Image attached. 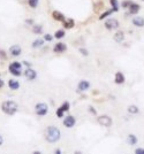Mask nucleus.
I'll list each match as a JSON object with an SVG mask.
<instances>
[{
	"mask_svg": "<svg viewBox=\"0 0 144 154\" xmlns=\"http://www.w3.org/2000/svg\"><path fill=\"white\" fill-rule=\"evenodd\" d=\"M61 138V131L59 130V128L54 127V125H50L47 127V129L45 130V139L46 142L54 144V143H58Z\"/></svg>",
	"mask_w": 144,
	"mask_h": 154,
	"instance_id": "f257e3e1",
	"label": "nucleus"
},
{
	"mask_svg": "<svg viewBox=\"0 0 144 154\" xmlns=\"http://www.w3.org/2000/svg\"><path fill=\"white\" fill-rule=\"evenodd\" d=\"M2 113L6 114V115H9V116H13L14 114L17 112L19 109V105L17 103H15L14 100H5L4 103H1L0 106Z\"/></svg>",
	"mask_w": 144,
	"mask_h": 154,
	"instance_id": "f03ea898",
	"label": "nucleus"
},
{
	"mask_svg": "<svg viewBox=\"0 0 144 154\" xmlns=\"http://www.w3.org/2000/svg\"><path fill=\"white\" fill-rule=\"evenodd\" d=\"M8 72L15 76V77H20L22 75V62L19 61H13L9 63L8 66Z\"/></svg>",
	"mask_w": 144,
	"mask_h": 154,
	"instance_id": "7ed1b4c3",
	"label": "nucleus"
},
{
	"mask_svg": "<svg viewBox=\"0 0 144 154\" xmlns=\"http://www.w3.org/2000/svg\"><path fill=\"white\" fill-rule=\"evenodd\" d=\"M104 25H105V28H106L107 30L113 31V30H116L120 24H119V21L116 20V19L107 17V19L105 20V22H104Z\"/></svg>",
	"mask_w": 144,
	"mask_h": 154,
	"instance_id": "20e7f679",
	"label": "nucleus"
},
{
	"mask_svg": "<svg viewBox=\"0 0 144 154\" xmlns=\"http://www.w3.org/2000/svg\"><path fill=\"white\" fill-rule=\"evenodd\" d=\"M35 113L38 116H45L49 113V106L45 103H38L35 105Z\"/></svg>",
	"mask_w": 144,
	"mask_h": 154,
	"instance_id": "39448f33",
	"label": "nucleus"
},
{
	"mask_svg": "<svg viewBox=\"0 0 144 154\" xmlns=\"http://www.w3.org/2000/svg\"><path fill=\"white\" fill-rule=\"evenodd\" d=\"M97 122H98V124H100L102 127L110 128L112 125V123H113V120L108 115H100V116L97 117Z\"/></svg>",
	"mask_w": 144,
	"mask_h": 154,
	"instance_id": "423d86ee",
	"label": "nucleus"
},
{
	"mask_svg": "<svg viewBox=\"0 0 144 154\" xmlns=\"http://www.w3.org/2000/svg\"><path fill=\"white\" fill-rule=\"evenodd\" d=\"M8 54L13 58H17L22 54V47H21L19 44H14L12 45L8 50Z\"/></svg>",
	"mask_w": 144,
	"mask_h": 154,
	"instance_id": "0eeeda50",
	"label": "nucleus"
},
{
	"mask_svg": "<svg viewBox=\"0 0 144 154\" xmlns=\"http://www.w3.org/2000/svg\"><path fill=\"white\" fill-rule=\"evenodd\" d=\"M62 123L67 129H72L73 127H75V124H76V119L73 115H67V116H65Z\"/></svg>",
	"mask_w": 144,
	"mask_h": 154,
	"instance_id": "6e6552de",
	"label": "nucleus"
},
{
	"mask_svg": "<svg viewBox=\"0 0 144 154\" xmlns=\"http://www.w3.org/2000/svg\"><path fill=\"white\" fill-rule=\"evenodd\" d=\"M23 75H24V77H25L28 81H33V80L37 77V72H36L35 69H32L31 67H29V68H27V69L23 72Z\"/></svg>",
	"mask_w": 144,
	"mask_h": 154,
	"instance_id": "1a4fd4ad",
	"label": "nucleus"
},
{
	"mask_svg": "<svg viewBox=\"0 0 144 154\" xmlns=\"http://www.w3.org/2000/svg\"><path fill=\"white\" fill-rule=\"evenodd\" d=\"M89 89H90V83L88 82L87 80H82L77 84V91L79 92H85Z\"/></svg>",
	"mask_w": 144,
	"mask_h": 154,
	"instance_id": "9d476101",
	"label": "nucleus"
},
{
	"mask_svg": "<svg viewBox=\"0 0 144 154\" xmlns=\"http://www.w3.org/2000/svg\"><path fill=\"white\" fill-rule=\"evenodd\" d=\"M7 85H8V87H9L12 91H17L21 86L20 82L16 81L15 78H9L8 82H7Z\"/></svg>",
	"mask_w": 144,
	"mask_h": 154,
	"instance_id": "9b49d317",
	"label": "nucleus"
},
{
	"mask_svg": "<svg viewBox=\"0 0 144 154\" xmlns=\"http://www.w3.org/2000/svg\"><path fill=\"white\" fill-rule=\"evenodd\" d=\"M65 51H67V45L65 43H62V41L57 43L54 45V47H53V52L54 53H63Z\"/></svg>",
	"mask_w": 144,
	"mask_h": 154,
	"instance_id": "f8f14e48",
	"label": "nucleus"
},
{
	"mask_svg": "<svg viewBox=\"0 0 144 154\" xmlns=\"http://www.w3.org/2000/svg\"><path fill=\"white\" fill-rule=\"evenodd\" d=\"M124 81H126V77H124V75L122 72H115V75H114V83H115V84H118V85L124 84Z\"/></svg>",
	"mask_w": 144,
	"mask_h": 154,
	"instance_id": "ddd939ff",
	"label": "nucleus"
},
{
	"mask_svg": "<svg viewBox=\"0 0 144 154\" xmlns=\"http://www.w3.org/2000/svg\"><path fill=\"white\" fill-rule=\"evenodd\" d=\"M52 19L54 21H57V22H62L66 17H65V15L62 14L61 12H59V10H53V12H52Z\"/></svg>",
	"mask_w": 144,
	"mask_h": 154,
	"instance_id": "4468645a",
	"label": "nucleus"
},
{
	"mask_svg": "<svg viewBox=\"0 0 144 154\" xmlns=\"http://www.w3.org/2000/svg\"><path fill=\"white\" fill-rule=\"evenodd\" d=\"M133 25L137 27V28H143L144 27V17L142 16H135L134 19L132 20Z\"/></svg>",
	"mask_w": 144,
	"mask_h": 154,
	"instance_id": "2eb2a0df",
	"label": "nucleus"
},
{
	"mask_svg": "<svg viewBox=\"0 0 144 154\" xmlns=\"http://www.w3.org/2000/svg\"><path fill=\"white\" fill-rule=\"evenodd\" d=\"M128 10H129V14H132V15H136V14H138V12L141 10V6H140L138 4L132 2L130 6L128 7Z\"/></svg>",
	"mask_w": 144,
	"mask_h": 154,
	"instance_id": "dca6fc26",
	"label": "nucleus"
},
{
	"mask_svg": "<svg viewBox=\"0 0 144 154\" xmlns=\"http://www.w3.org/2000/svg\"><path fill=\"white\" fill-rule=\"evenodd\" d=\"M62 27L65 29H72V28L75 27V21L73 19H65L62 21Z\"/></svg>",
	"mask_w": 144,
	"mask_h": 154,
	"instance_id": "f3484780",
	"label": "nucleus"
},
{
	"mask_svg": "<svg viewBox=\"0 0 144 154\" xmlns=\"http://www.w3.org/2000/svg\"><path fill=\"white\" fill-rule=\"evenodd\" d=\"M114 40H115V43H122V41L124 40V32L122 30H119L116 31L115 33H114Z\"/></svg>",
	"mask_w": 144,
	"mask_h": 154,
	"instance_id": "a211bd4d",
	"label": "nucleus"
},
{
	"mask_svg": "<svg viewBox=\"0 0 144 154\" xmlns=\"http://www.w3.org/2000/svg\"><path fill=\"white\" fill-rule=\"evenodd\" d=\"M44 43H45L44 39H41V38H37V39H35V40L32 41L31 47H32V48H41V47H43Z\"/></svg>",
	"mask_w": 144,
	"mask_h": 154,
	"instance_id": "6ab92c4d",
	"label": "nucleus"
},
{
	"mask_svg": "<svg viewBox=\"0 0 144 154\" xmlns=\"http://www.w3.org/2000/svg\"><path fill=\"white\" fill-rule=\"evenodd\" d=\"M31 31L35 35H41V33H43V25H41V24H33Z\"/></svg>",
	"mask_w": 144,
	"mask_h": 154,
	"instance_id": "aec40b11",
	"label": "nucleus"
},
{
	"mask_svg": "<svg viewBox=\"0 0 144 154\" xmlns=\"http://www.w3.org/2000/svg\"><path fill=\"white\" fill-rule=\"evenodd\" d=\"M112 13H113V10H112V8L108 10H106V12H104V13H102L100 15H99V17H98V20L102 21V20H106L108 16H111L112 15Z\"/></svg>",
	"mask_w": 144,
	"mask_h": 154,
	"instance_id": "412c9836",
	"label": "nucleus"
},
{
	"mask_svg": "<svg viewBox=\"0 0 144 154\" xmlns=\"http://www.w3.org/2000/svg\"><path fill=\"white\" fill-rule=\"evenodd\" d=\"M65 36H66V31H65V29H60V30L55 31V33H54L53 37H54L55 39H62Z\"/></svg>",
	"mask_w": 144,
	"mask_h": 154,
	"instance_id": "4be33fe9",
	"label": "nucleus"
},
{
	"mask_svg": "<svg viewBox=\"0 0 144 154\" xmlns=\"http://www.w3.org/2000/svg\"><path fill=\"white\" fill-rule=\"evenodd\" d=\"M127 142H128L129 145H136V143H137V137L135 134H130L128 136V138H127Z\"/></svg>",
	"mask_w": 144,
	"mask_h": 154,
	"instance_id": "5701e85b",
	"label": "nucleus"
},
{
	"mask_svg": "<svg viewBox=\"0 0 144 154\" xmlns=\"http://www.w3.org/2000/svg\"><path fill=\"white\" fill-rule=\"evenodd\" d=\"M110 4H111V7H112V10H113V12H118V10H119L120 4H119L118 0H110Z\"/></svg>",
	"mask_w": 144,
	"mask_h": 154,
	"instance_id": "b1692460",
	"label": "nucleus"
},
{
	"mask_svg": "<svg viewBox=\"0 0 144 154\" xmlns=\"http://www.w3.org/2000/svg\"><path fill=\"white\" fill-rule=\"evenodd\" d=\"M138 112H140V109H138L137 106H135V105H129V106H128V113L137 114Z\"/></svg>",
	"mask_w": 144,
	"mask_h": 154,
	"instance_id": "393cba45",
	"label": "nucleus"
},
{
	"mask_svg": "<svg viewBox=\"0 0 144 154\" xmlns=\"http://www.w3.org/2000/svg\"><path fill=\"white\" fill-rule=\"evenodd\" d=\"M28 5L30 8H37V6L39 5V0H28Z\"/></svg>",
	"mask_w": 144,
	"mask_h": 154,
	"instance_id": "a878e982",
	"label": "nucleus"
},
{
	"mask_svg": "<svg viewBox=\"0 0 144 154\" xmlns=\"http://www.w3.org/2000/svg\"><path fill=\"white\" fill-rule=\"evenodd\" d=\"M60 107H61L62 111L66 113V112H68V111H69V108H71V103H68V101H65V103H62Z\"/></svg>",
	"mask_w": 144,
	"mask_h": 154,
	"instance_id": "bb28decb",
	"label": "nucleus"
},
{
	"mask_svg": "<svg viewBox=\"0 0 144 154\" xmlns=\"http://www.w3.org/2000/svg\"><path fill=\"white\" fill-rule=\"evenodd\" d=\"M132 2H133L132 0H124V1L121 2V7L124 8V9H127V8L130 6V4H132Z\"/></svg>",
	"mask_w": 144,
	"mask_h": 154,
	"instance_id": "cd10ccee",
	"label": "nucleus"
},
{
	"mask_svg": "<svg viewBox=\"0 0 144 154\" xmlns=\"http://www.w3.org/2000/svg\"><path fill=\"white\" fill-rule=\"evenodd\" d=\"M55 115L59 117V119H62V117H65V112L61 109V107H59L57 111H55Z\"/></svg>",
	"mask_w": 144,
	"mask_h": 154,
	"instance_id": "c85d7f7f",
	"label": "nucleus"
},
{
	"mask_svg": "<svg viewBox=\"0 0 144 154\" xmlns=\"http://www.w3.org/2000/svg\"><path fill=\"white\" fill-rule=\"evenodd\" d=\"M103 7H104V2H103V1H99L98 4H96V8H95V12H96V13H98L99 8H103Z\"/></svg>",
	"mask_w": 144,
	"mask_h": 154,
	"instance_id": "c756f323",
	"label": "nucleus"
},
{
	"mask_svg": "<svg viewBox=\"0 0 144 154\" xmlns=\"http://www.w3.org/2000/svg\"><path fill=\"white\" fill-rule=\"evenodd\" d=\"M7 59V53L4 50H0V60H6Z\"/></svg>",
	"mask_w": 144,
	"mask_h": 154,
	"instance_id": "7c9ffc66",
	"label": "nucleus"
},
{
	"mask_svg": "<svg viewBox=\"0 0 144 154\" xmlns=\"http://www.w3.org/2000/svg\"><path fill=\"white\" fill-rule=\"evenodd\" d=\"M43 39H44L45 41H52V39H53V36H51L50 33H45Z\"/></svg>",
	"mask_w": 144,
	"mask_h": 154,
	"instance_id": "2f4dec72",
	"label": "nucleus"
},
{
	"mask_svg": "<svg viewBox=\"0 0 144 154\" xmlns=\"http://www.w3.org/2000/svg\"><path fill=\"white\" fill-rule=\"evenodd\" d=\"M79 51H80V53H81L82 55H84V56H88V55H89V51H88L87 48H82V47H81Z\"/></svg>",
	"mask_w": 144,
	"mask_h": 154,
	"instance_id": "473e14b6",
	"label": "nucleus"
},
{
	"mask_svg": "<svg viewBox=\"0 0 144 154\" xmlns=\"http://www.w3.org/2000/svg\"><path fill=\"white\" fill-rule=\"evenodd\" d=\"M88 108H89V112H90L91 114H93V115H97V111H96V109L93 108L92 106H89Z\"/></svg>",
	"mask_w": 144,
	"mask_h": 154,
	"instance_id": "72a5a7b5",
	"label": "nucleus"
},
{
	"mask_svg": "<svg viewBox=\"0 0 144 154\" xmlns=\"http://www.w3.org/2000/svg\"><path fill=\"white\" fill-rule=\"evenodd\" d=\"M135 153L136 154H144V148H141V147H140V148H136V150H135Z\"/></svg>",
	"mask_w": 144,
	"mask_h": 154,
	"instance_id": "f704fd0d",
	"label": "nucleus"
},
{
	"mask_svg": "<svg viewBox=\"0 0 144 154\" xmlns=\"http://www.w3.org/2000/svg\"><path fill=\"white\" fill-rule=\"evenodd\" d=\"M24 22H25V24H28V25H33V20H32V19H27Z\"/></svg>",
	"mask_w": 144,
	"mask_h": 154,
	"instance_id": "c9c22d12",
	"label": "nucleus"
},
{
	"mask_svg": "<svg viewBox=\"0 0 144 154\" xmlns=\"http://www.w3.org/2000/svg\"><path fill=\"white\" fill-rule=\"evenodd\" d=\"M22 64H24L27 68H29V67H31V66H32V64H31L29 61H23V62H22Z\"/></svg>",
	"mask_w": 144,
	"mask_h": 154,
	"instance_id": "e433bc0d",
	"label": "nucleus"
},
{
	"mask_svg": "<svg viewBox=\"0 0 144 154\" xmlns=\"http://www.w3.org/2000/svg\"><path fill=\"white\" fill-rule=\"evenodd\" d=\"M4 142H5V139H4L2 134H0V146H2V145H4Z\"/></svg>",
	"mask_w": 144,
	"mask_h": 154,
	"instance_id": "4c0bfd02",
	"label": "nucleus"
},
{
	"mask_svg": "<svg viewBox=\"0 0 144 154\" xmlns=\"http://www.w3.org/2000/svg\"><path fill=\"white\" fill-rule=\"evenodd\" d=\"M4 85H5V82L0 78V89H2V87H4Z\"/></svg>",
	"mask_w": 144,
	"mask_h": 154,
	"instance_id": "58836bf2",
	"label": "nucleus"
},
{
	"mask_svg": "<svg viewBox=\"0 0 144 154\" xmlns=\"http://www.w3.org/2000/svg\"><path fill=\"white\" fill-rule=\"evenodd\" d=\"M54 153H57V154H60V153H61V151H60V150H54Z\"/></svg>",
	"mask_w": 144,
	"mask_h": 154,
	"instance_id": "ea45409f",
	"label": "nucleus"
},
{
	"mask_svg": "<svg viewBox=\"0 0 144 154\" xmlns=\"http://www.w3.org/2000/svg\"><path fill=\"white\" fill-rule=\"evenodd\" d=\"M142 1H144V0H142Z\"/></svg>",
	"mask_w": 144,
	"mask_h": 154,
	"instance_id": "a19ab883",
	"label": "nucleus"
}]
</instances>
